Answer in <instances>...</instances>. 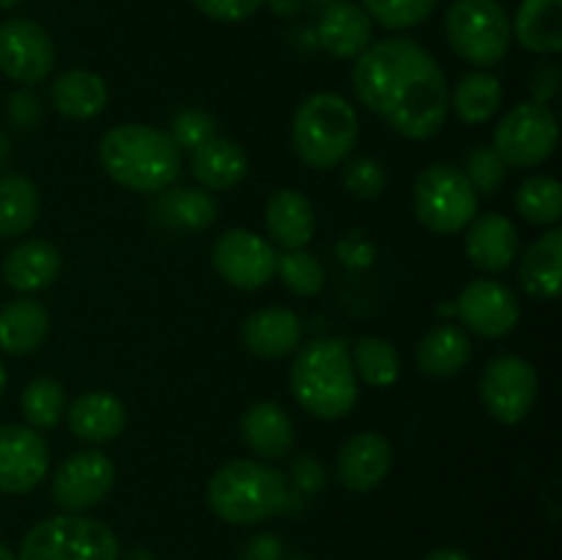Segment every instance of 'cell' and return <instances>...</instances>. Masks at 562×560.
Wrapping results in <instances>:
<instances>
[{"label": "cell", "instance_id": "3957f363", "mask_svg": "<svg viewBox=\"0 0 562 560\" xmlns=\"http://www.w3.org/2000/svg\"><path fill=\"white\" fill-rule=\"evenodd\" d=\"M289 382L296 404L322 421H338L357 404V373L344 340L322 338L302 346Z\"/></svg>", "mask_w": 562, "mask_h": 560}, {"label": "cell", "instance_id": "5b68a950", "mask_svg": "<svg viewBox=\"0 0 562 560\" xmlns=\"http://www.w3.org/2000/svg\"><path fill=\"white\" fill-rule=\"evenodd\" d=\"M360 137L357 110L333 91H318L296 108L291 146L296 157L316 170H333L355 152Z\"/></svg>", "mask_w": 562, "mask_h": 560}, {"label": "cell", "instance_id": "4fadbf2b", "mask_svg": "<svg viewBox=\"0 0 562 560\" xmlns=\"http://www.w3.org/2000/svg\"><path fill=\"white\" fill-rule=\"evenodd\" d=\"M115 464L102 450H77L66 456L53 475V500L69 514L93 508L110 494Z\"/></svg>", "mask_w": 562, "mask_h": 560}, {"label": "cell", "instance_id": "484cf974", "mask_svg": "<svg viewBox=\"0 0 562 560\" xmlns=\"http://www.w3.org/2000/svg\"><path fill=\"white\" fill-rule=\"evenodd\" d=\"M510 33L530 53L558 55L562 49V0H521Z\"/></svg>", "mask_w": 562, "mask_h": 560}, {"label": "cell", "instance_id": "d590c367", "mask_svg": "<svg viewBox=\"0 0 562 560\" xmlns=\"http://www.w3.org/2000/svg\"><path fill=\"white\" fill-rule=\"evenodd\" d=\"M278 275L285 289L296 296H313L324 289V267L305 247L302 250L280 253Z\"/></svg>", "mask_w": 562, "mask_h": 560}, {"label": "cell", "instance_id": "ba28073f", "mask_svg": "<svg viewBox=\"0 0 562 560\" xmlns=\"http://www.w3.org/2000/svg\"><path fill=\"white\" fill-rule=\"evenodd\" d=\"M412 206L417 220L434 234H459L475 220L477 192L464 170L450 163H431L417 176Z\"/></svg>", "mask_w": 562, "mask_h": 560}, {"label": "cell", "instance_id": "8992f818", "mask_svg": "<svg viewBox=\"0 0 562 560\" xmlns=\"http://www.w3.org/2000/svg\"><path fill=\"white\" fill-rule=\"evenodd\" d=\"M121 547L104 522L80 514H60L25 533L16 560H119Z\"/></svg>", "mask_w": 562, "mask_h": 560}, {"label": "cell", "instance_id": "2e32d148", "mask_svg": "<svg viewBox=\"0 0 562 560\" xmlns=\"http://www.w3.org/2000/svg\"><path fill=\"white\" fill-rule=\"evenodd\" d=\"M390 467H393V448L387 437L379 432H360L340 448L335 472L349 492H371L387 478Z\"/></svg>", "mask_w": 562, "mask_h": 560}, {"label": "cell", "instance_id": "5bb4252c", "mask_svg": "<svg viewBox=\"0 0 562 560\" xmlns=\"http://www.w3.org/2000/svg\"><path fill=\"white\" fill-rule=\"evenodd\" d=\"M49 445L31 426H0V492L27 494L47 478Z\"/></svg>", "mask_w": 562, "mask_h": 560}, {"label": "cell", "instance_id": "7bdbcfd3", "mask_svg": "<svg viewBox=\"0 0 562 560\" xmlns=\"http://www.w3.org/2000/svg\"><path fill=\"white\" fill-rule=\"evenodd\" d=\"M291 475H294V483L300 492H318V489L324 486V481H327V475H324V467L318 464L313 456H300V459L294 461V467H291Z\"/></svg>", "mask_w": 562, "mask_h": 560}, {"label": "cell", "instance_id": "4316f807", "mask_svg": "<svg viewBox=\"0 0 562 560\" xmlns=\"http://www.w3.org/2000/svg\"><path fill=\"white\" fill-rule=\"evenodd\" d=\"M154 217L168 228L203 231L217 220V201L201 187H168L154 201Z\"/></svg>", "mask_w": 562, "mask_h": 560}, {"label": "cell", "instance_id": "9a60e30c", "mask_svg": "<svg viewBox=\"0 0 562 560\" xmlns=\"http://www.w3.org/2000/svg\"><path fill=\"white\" fill-rule=\"evenodd\" d=\"M461 322L481 338H503L519 322V300L499 280H472L456 302Z\"/></svg>", "mask_w": 562, "mask_h": 560}, {"label": "cell", "instance_id": "ac0fdd59", "mask_svg": "<svg viewBox=\"0 0 562 560\" xmlns=\"http://www.w3.org/2000/svg\"><path fill=\"white\" fill-rule=\"evenodd\" d=\"M241 340L247 351L263 360H280L300 349L302 324L289 307H261L250 313L241 327Z\"/></svg>", "mask_w": 562, "mask_h": 560}, {"label": "cell", "instance_id": "f6af8a7d", "mask_svg": "<svg viewBox=\"0 0 562 560\" xmlns=\"http://www.w3.org/2000/svg\"><path fill=\"white\" fill-rule=\"evenodd\" d=\"M558 88H560V71H558V66H552V64H543V66H538L536 71H532V77H530V91H532V102H538V104H547L549 99L554 97V93H558Z\"/></svg>", "mask_w": 562, "mask_h": 560}, {"label": "cell", "instance_id": "4dcf8cb0", "mask_svg": "<svg viewBox=\"0 0 562 560\" xmlns=\"http://www.w3.org/2000/svg\"><path fill=\"white\" fill-rule=\"evenodd\" d=\"M38 190L27 176L3 173L0 176V236H22L36 225L38 217Z\"/></svg>", "mask_w": 562, "mask_h": 560}, {"label": "cell", "instance_id": "7a4b0ae2", "mask_svg": "<svg viewBox=\"0 0 562 560\" xmlns=\"http://www.w3.org/2000/svg\"><path fill=\"white\" fill-rule=\"evenodd\" d=\"M99 163L115 184L132 192H162L181 173V148L170 132L146 124H121L104 132Z\"/></svg>", "mask_w": 562, "mask_h": 560}, {"label": "cell", "instance_id": "52a82bcc", "mask_svg": "<svg viewBox=\"0 0 562 560\" xmlns=\"http://www.w3.org/2000/svg\"><path fill=\"white\" fill-rule=\"evenodd\" d=\"M445 33L453 53L472 66H497L514 38L510 16L499 0H453Z\"/></svg>", "mask_w": 562, "mask_h": 560}, {"label": "cell", "instance_id": "8fae6325", "mask_svg": "<svg viewBox=\"0 0 562 560\" xmlns=\"http://www.w3.org/2000/svg\"><path fill=\"white\" fill-rule=\"evenodd\" d=\"M212 264L220 278L241 291L267 285L278 272V253L272 242L245 228H231L212 245Z\"/></svg>", "mask_w": 562, "mask_h": 560}, {"label": "cell", "instance_id": "c3c4849f", "mask_svg": "<svg viewBox=\"0 0 562 560\" xmlns=\"http://www.w3.org/2000/svg\"><path fill=\"white\" fill-rule=\"evenodd\" d=\"M11 159V141L9 135H5V130L0 126V168H5V163Z\"/></svg>", "mask_w": 562, "mask_h": 560}, {"label": "cell", "instance_id": "d4e9b609", "mask_svg": "<svg viewBox=\"0 0 562 560\" xmlns=\"http://www.w3.org/2000/svg\"><path fill=\"white\" fill-rule=\"evenodd\" d=\"M562 280V231L552 228L538 236L519 264V283L536 300H554Z\"/></svg>", "mask_w": 562, "mask_h": 560}, {"label": "cell", "instance_id": "836d02e7", "mask_svg": "<svg viewBox=\"0 0 562 560\" xmlns=\"http://www.w3.org/2000/svg\"><path fill=\"white\" fill-rule=\"evenodd\" d=\"M351 366H355L357 379H362L371 388H390L401 373V357L387 338L368 335L355 346Z\"/></svg>", "mask_w": 562, "mask_h": 560}, {"label": "cell", "instance_id": "ee69618b", "mask_svg": "<svg viewBox=\"0 0 562 560\" xmlns=\"http://www.w3.org/2000/svg\"><path fill=\"white\" fill-rule=\"evenodd\" d=\"M239 560H283V541L272 533H258L245 544Z\"/></svg>", "mask_w": 562, "mask_h": 560}, {"label": "cell", "instance_id": "e0dca14e", "mask_svg": "<svg viewBox=\"0 0 562 560\" xmlns=\"http://www.w3.org/2000/svg\"><path fill=\"white\" fill-rule=\"evenodd\" d=\"M464 247L481 272H505L519 256V231L505 214H481L467 225Z\"/></svg>", "mask_w": 562, "mask_h": 560}, {"label": "cell", "instance_id": "603a6c76", "mask_svg": "<svg viewBox=\"0 0 562 560\" xmlns=\"http://www.w3.org/2000/svg\"><path fill=\"white\" fill-rule=\"evenodd\" d=\"M60 275V253L47 239H25L3 261V278L11 289L33 291L49 289Z\"/></svg>", "mask_w": 562, "mask_h": 560}, {"label": "cell", "instance_id": "60d3db41", "mask_svg": "<svg viewBox=\"0 0 562 560\" xmlns=\"http://www.w3.org/2000/svg\"><path fill=\"white\" fill-rule=\"evenodd\" d=\"M201 14L217 22H245L261 9L267 0H192Z\"/></svg>", "mask_w": 562, "mask_h": 560}, {"label": "cell", "instance_id": "f5cc1de1", "mask_svg": "<svg viewBox=\"0 0 562 560\" xmlns=\"http://www.w3.org/2000/svg\"><path fill=\"white\" fill-rule=\"evenodd\" d=\"M22 0H0V9H14V5H20Z\"/></svg>", "mask_w": 562, "mask_h": 560}, {"label": "cell", "instance_id": "cb8c5ba5", "mask_svg": "<svg viewBox=\"0 0 562 560\" xmlns=\"http://www.w3.org/2000/svg\"><path fill=\"white\" fill-rule=\"evenodd\" d=\"M267 231L283 250H302L316 234L313 203L300 190H278L267 203Z\"/></svg>", "mask_w": 562, "mask_h": 560}, {"label": "cell", "instance_id": "7402d4cb", "mask_svg": "<svg viewBox=\"0 0 562 560\" xmlns=\"http://www.w3.org/2000/svg\"><path fill=\"white\" fill-rule=\"evenodd\" d=\"M192 176L201 181L206 190L212 192H225L234 190L236 184H241V179L250 170V159H247L245 148L239 143L228 141V137H209L206 143H201L198 148H192L190 157Z\"/></svg>", "mask_w": 562, "mask_h": 560}, {"label": "cell", "instance_id": "f546056e", "mask_svg": "<svg viewBox=\"0 0 562 560\" xmlns=\"http://www.w3.org/2000/svg\"><path fill=\"white\" fill-rule=\"evenodd\" d=\"M49 333V316L36 300H14L0 307V349L31 355Z\"/></svg>", "mask_w": 562, "mask_h": 560}, {"label": "cell", "instance_id": "b9f144b4", "mask_svg": "<svg viewBox=\"0 0 562 560\" xmlns=\"http://www.w3.org/2000/svg\"><path fill=\"white\" fill-rule=\"evenodd\" d=\"M5 115H9V124L16 126V130H31L42 121L44 108H42V99L36 97L33 91H14L9 93V104H5Z\"/></svg>", "mask_w": 562, "mask_h": 560}, {"label": "cell", "instance_id": "f1b7e54d", "mask_svg": "<svg viewBox=\"0 0 562 560\" xmlns=\"http://www.w3.org/2000/svg\"><path fill=\"white\" fill-rule=\"evenodd\" d=\"M472 357L470 335L453 324L428 329L417 344V366L428 377H456Z\"/></svg>", "mask_w": 562, "mask_h": 560}, {"label": "cell", "instance_id": "83f0119b", "mask_svg": "<svg viewBox=\"0 0 562 560\" xmlns=\"http://www.w3.org/2000/svg\"><path fill=\"white\" fill-rule=\"evenodd\" d=\"M49 97H53L55 110L60 115L75 121H88L108 108V86H104V80L97 71L88 69L64 71L53 82Z\"/></svg>", "mask_w": 562, "mask_h": 560}, {"label": "cell", "instance_id": "f907efd6", "mask_svg": "<svg viewBox=\"0 0 562 560\" xmlns=\"http://www.w3.org/2000/svg\"><path fill=\"white\" fill-rule=\"evenodd\" d=\"M0 560H16V555L11 552V549L5 547V544H0Z\"/></svg>", "mask_w": 562, "mask_h": 560}, {"label": "cell", "instance_id": "7dc6e473", "mask_svg": "<svg viewBox=\"0 0 562 560\" xmlns=\"http://www.w3.org/2000/svg\"><path fill=\"white\" fill-rule=\"evenodd\" d=\"M267 3H272V9L278 11V14H294L296 9H300V0H267Z\"/></svg>", "mask_w": 562, "mask_h": 560}, {"label": "cell", "instance_id": "30bf717a", "mask_svg": "<svg viewBox=\"0 0 562 560\" xmlns=\"http://www.w3.org/2000/svg\"><path fill=\"white\" fill-rule=\"evenodd\" d=\"M538 399V373L525 357L499 355L483 368L481 401L494 421L514 426L525 421Z\"/></svg>", "mask_w": 562, "mask_h": 560}, {"label": "cell", "instance_id": "ab89813d", "mask_svg": "<svg viewBox=\"0 0 562 560\" xmlns=\"http://www.w3.org/2000/svg\"><path fill=\"white\" fill-rule=\"evenodd\" d=\"M214 119L203 110H181L179 115L173 119V126H170V137L176 141V146L184 152V148H198L201 143H206L209 137H214Z\"/></svg>", "mask_w": 562, "mask_h": 560}, {"label": "cell", "instance_id": "1f68e13d", "mask_svg": "<svg viewBox=\"0 0 562 560\" xmlns=\"http://www.w3.org/2000/svg\"><path fill=\"white\" fill-rule=\"evenodd\" d=\"M499 104H503V86L494 75L486 71H470L461 77L453 88V110L459 121L477 126L486 124L497 115Z\"/></svg>", "mask_w": 562, "mask_h": 560}, {"label": "cell", "instance_id": "9c48e42d", "mask_svg": "<svg viewBox=\"0 0 562 560\" xmlns=\"http://www.w3.org/2000/svg\"><path fill=\"white\" fill-rule=\"evenodd\" d=\"M558 135V119L547 104H516L494 130V152L508 168H536L552 157Z\"/></svg>", "mask_w": 562, "mask_h": 560}, {"label": "cell", "instance_id": "d6986e66", "mask_svg": "<svg viewBox=\"0 0 562 560\" xmlns=\"http://www.w3.org/2000/svg\"><path fill=\"white\" fill-rule=\"evenodd\" d=\"M66 423H69L75 437L102 445L124 432L126 406L119 395L91 390V393H82L71 401L69 410H66Z\"/></svg>", "mask_w": 562, "mask_h": 560}, {"label": "cell", "instance_id": "74e56055", "mask_svg": "<svg viewBox=\"0 0 562 560\" xmlns=\"http://www.w3.org/2000/svg\"><path fill=\"white\" fill-rule=\"evenodd\" d=\"M464 176L470 179V184L475 187V192H481V195H494V192L503 187L505 176H508V165H505L503 157L494 152V146H477L467 154Z\"/></svg>", "mask_w": 562, "mask_h": 560}, {"label": "cell", "instance_id": "44dd1931", "mask_svg": "<svg viewBox=\"0 0 562 560\" xmlns=\"http://www.w3.org/2000/svg\"><path fill=\"white\" fill-rule=\"evenodd\" d=\"M241 439L247 448L263 459H283L294 450V421L274 401H258L247 406L241 417Z\"/></svg>", "mask_w": 562, "mask_h": 560}, {"label": "cell", "instance_id": "ffe728a7", "mask_svg": "<svg viewBox=\"0 0 562 560\" xmlns=\"http://www.w3.org/2000/svg\"><path fill=\"white\" fill-rule=\"evenodd\" d=\"M373 38V20L362 5L340 0L333 3L318 20V42L333 58L349 60L368 49Z\"/></svg>", "mask_w": 562, "mask_h": 560}, {"label": "cell", "instance_id": "f35d334b", "mask_svg": "<svg viewBox=\"0 0 562 560\" xmlns=\"http://www.w3.org/2000/svg\"><path fill=\"white\" fill-rule=\"evenodd\" d=\"M344 187L360 201H373L387 187V170L379 159L357 157L344 168Z\"/></svg>", "mask_w": 562, "mask_h": 560}, {"label": "cell", "instance_id": "e575fe53", "mask_svg": "<svg viewBox=\"0 0 562 560\" xmlns=\"http://www.w3.org/2000/svg\"><path fill=\"white\" fill-rule=\"evenodd\" d=\"M22 417L27 421L31 428H53L58 426V421L66 412V399L60 382L49 377H38L33 382H27V388L22 390Z\"/></svg>", "mask_w": 562, "mask_h": 560}, {"label": "cell", "instance_id": "816d5d0a", "mask_svg": "<svg viewBox=\"0 0 562 560\" xmlns=\"http://www.w3.org/2000/svg\"><path fill=\"white\" fill-rule=\"evenodd\" d=\"M5 382H9V373H5V366H3V362H0V395H3Z\"/></svg>", "mask_w": 562, "mask_h": 560}, {"label": "cell", "instance_id": "d6a6232c", "mask_svg": "<svg viewBox=\"0 0 562 560\" xmlns=\"http://www.w3.org/2000/svg\"><path fill=\"white\" fill-rule=\"evenodd\" d=\"M516 212L532 225H558L562 220V187L552 176H530L514 195Z\"/></svg>", "mask_w": 562, "mask_h": 560}, {"label": "cell", "instance_id": "bcb514c9", "mask_svg": "<svg viewBox=\"0 0 562 560\" xmlns=\"http://www.w3.org/2000/svg\"><path fill=\"white\" fill-rule=\"evenodd\" d=\"M426 560H470V555L461 552V549L445 547V549H434Z\"/></svg>", "mask_w": 562, "mask_h": 560}, {"label": "cell", "instance_id": "7c38bea8", "mask_svg": "<svg viewBox=\"0 0 562 560\" xmlns=\"http://www.w3.org/2000/svg\"><path fill=\"white\" fill-rule=\"evenodd\" d=\"M55 69V44L38 22L14 16L0 22V71L22 86L47 80Z\"/></svg>", "mask_w": 562, "mask_h": 560}, {"label": "cell", "instance_id": "277c9868", "mask_svg": "<svg viewBox=\"0 0 562 560\" xmlns=\"http://www.w3.org/2000/svg\"><path fill=\"white\" fill-rule=\"evenodd\" d=\"M289 478L252 459L225 461L206 486V503L228 525H256L289 505Z\"/></svg>", "mask_w": 562, "mask_h": 560}, {"label": "cell", "instance_id": "db71d44e", "mask_svg": "<svg viewBox=\"0 0 562 560\" xmlns=\"http://www.w3.org/2000/svg\"><path fill=\"white\" fill-rule=\"evenodd\" d=\"M291 560H311V558H305V555H294V558Z\"/></svg>", "mask_w": 562, "mask_h": 560}, {"label": "cell", "instance_id": "8d00e7d4", "mask_svg": "<svg viewBox=\"0 0 562 560\" xmlns=\"http://www.w3.org/2000/svg\"><path fill=\"white\" fill-rule=\"evenodd\" d=\"M371 20L384 25L387 31H404L415 27L431 16L439 0H362Z\"/></svg>", "mask_w": 562, "mask_h": 560}, {"label": "cell", "instance_id": "681fc988", "mask_svg": "<svg viewBox=\"0 0 562 560\" xmlns=\"http://www.w3.org/2000/svg\"><path fill=\"white\" fill-rule=\"evenodd\" d=\"M124 560H154V555L148 549H132Z\"/></svg>", "mask_w": 562, "mask_h": 560}, {"label": "cell", "instance_id": "6da1fadb", "mask_svg": "<svg viewBox=\"0 0 562 560\" xmlns=\"http://www.w3.org/2000/svg\"><path fill=\"white\" fill-rule=\"evenodd\" d=\"M351 86L371 113L409 141H428L448 121V77L437 58L412 38L368 44L355 60Z\"/></svg>", "mask_w": 562, "mask_h": 560}]
</instances>
